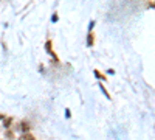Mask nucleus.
<instances>
[{
  "instance_id": "nucleus-6",
  "label": "nucleus",
  "mask_w": 155,
  "mask_h": 140,
  "mask_svg": "<svg viewBox=\"0 0 155 140\" xmlns=\"http://www.w3.org/2000/svg\"><path fill=\"white\" fill-rule=\"evenodd\" d=\"M99 87H101V90H102V92H104V95H106L107 98H110V95H109V92L106 90V87H104V86H102V84H99Z\"/></svg>"
},
{
  "instance_id": "nucleus-8",
  "label": "nucleus",
  "mask_w": 155,
  "mask_h": 140,
  "mask_svg": "<svg viewBox=\"0 0 155 140\" xmlns=\"http://www.w3.org/2000/svg\"><path fill=\"white\" fill-rule=\"evenodd\" d=\"M6 137H8V138H14V134H12V132L8 129V131H6Z\"/></svg>"
},
{
  "instance_id": "nucleus-7",
  "label": "nucleus",
  "mask_w": 155,
  "mask_h": 140,
  "mask_svg": "<svg viewBox=\"0 0 155 140\" xmlns=\"http://www.w3.org/2000/svg\"><path fill=\"white\" fill-rule=\"evenodd\" d=\"M11 121H12V118H11V117H8V118L5 120V126H6V128H8V126L11 125Z\"/></svg>"
},
{
  "instance_id": "nucleus-1",
  "label": "nucleus",
  "mask_w": 155,
  "mask_h": 140,
  "mask_svg": "<svg viewBox=\"0 0 155 140\" xmlns=\"http://www.w3.org/2000/svg\"><path fill=\"white\" fill-rule=\"evenodd\" d=\"M19 140H34V137H33L31 134H28V132H25V134H23V135H22Z\"/></svg>"
},
{
  "instance_id": "nucleus-4",
  "label": "nucleus",
  "mask_w": 155,
  "mask_h": 140,
  "mask_svg": "<svg viewBox=\"0 0 155 140\" xmlns=\"http://www.w3.org/2000/svg\"><path fill=\"white\" fill-rule=\"evenodd\" d=\"M95 76H96V78H99V80H102V81H104V80H106V76H104V75H102V73H99L98 70H95Z\"/></svg>"
},
{
  "instance_id": "nucleus-5",
  "label": "nucleus",
  "mask_w": 155,
  "mask_h": 140,
  "mask_svg": "<svg viewBox=\"0 0 155 140\" xmlns=\"http://www.w3.org/2000/svg\"><path fill=\"white\" fill-rule=\"evenodd\" d=\"M87 44H88V45H93V34H92V33H90L88 37H87Z\"/></svg>"
},
{
  "instance_id": "nucleus-3",
  "label": "nucleus",
  "mask_w": 155,
  "mask_h": 140,
  "mask_svg": "<svg viewBox=\"0 0 155 140\" xmlns=\"http://www.w3.org/2000/svg\"><path fill=\"white\" fill-rule=\"evenodd\" d=\"M22 131H23V132H28V131H30V126H28V123H25V121L22 123Z\"/></svg>"
},
{
  "instance_id": "nucleus-2",
  "label": "nucleus",
  "mask_w": 155,
  "mask_h": 140,
  "mask_svg": "<svg viewBox=\"0 0 155 140\" xmlns=\"http://www.w3.org/2000/svg\"><path fill=\"white\" fill-rule=\"evenodd\" d=\"M47 50H48V52H50L51 55H53V58L56 59V55H54V52H53V48H51V42H50V41L47 42Z\"/></svg>"
}]
</instances>
